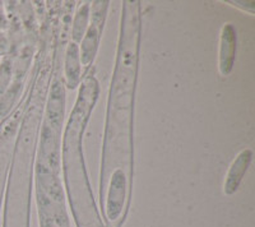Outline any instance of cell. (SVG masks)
Here are the masks:
<instances>
[{
  "label": "cell",
  "instance_id": "cell-12",
  "mask_svg": "<svg viewBox=\"0 0 255 227\" xmlns=\"http://www.w3.org/2000/svg\"><path fill=\"white\" fill-rule=\"evenodd\" d=\"M230 5L235 6V8L241 9L243 12L249 13L250 15H254L255 13V1H244V0H230L226 1Z\"/></svg>",
  "mask_w": 255,
  "mask_h": 227
},
{
  "label": "cell",
  "instance_id": "cell-10",
  "mask_svg": "<svg viewBox=\"0 0 255 227\" xmlns=\"http://www.w3.org/2000/svg\"><path fill=\"white\" fill-rule=\"evenodd\" d=\"M83 78L81 56H79V45L68 41L64 47L63 58V81L65 90L74 91L81 86Z\"/></svg>",
  "mask_w": 255,
  "mask_h": 227
},
{
  "label": "cell",
  "instance_id": "cell-6",
  "mask_svg": "<svg viewBox=\"0 0 255 227\" xmlns=\"http://www.w3.org/2000/svg\"><path fill=\"white\" fill-rule=\"evenodd\" d=\"M110 1L109 0H95L91 1V14L88 28L79 44V56L82 67L86 68V72L91 69L99 53L100 42L104 33L105 24L108 19Z\"/></svg>",
  "mask_w": 255,
  "mask_h": 227
},
{
  "label": "cell",
  "instance_id": "cell-3",
  "mask_svg": "<svg viewBox=\"0 0 255 227\" xmlns=\"http://www.w3.org/2000/svg\"><path fill=\"white\" fill-rule=\"evenodd\" d=\"M10 49L6 56L12 65V82L0 99V121L26 97V87L40 45V13L33 1H4Z\"/></svg>",
  "mask_w": 255,
  "mask_h": 227
},
{
  "label": "cell",
  "instance_id": "cell-5",
  "mask_svg": "<svg viewBox=\"0 0 255 227\" xmlns=\"http://www.w3.org/2000/svg\"><path fill=\"white\" fill-rule=\"evenodd\" d=\"M33 181L40 227H72L61 172L35 167Z\"/></svg>",
  "mask_w": 255,
  "mask_h": 227
},
{
  "label": "cell",
  "instance_id": "cell-13",
  "mask_svg": "<svg viewBox=\"0 0 255 227\" xmlns=\"http://www.w3.org/2000/svg\"><path fill=\"white\" fill-rule=\"evenodd\" d=\"M9 20L6 17L5 8H4V1H0V40L5 38L8 35Z\"/></svg>",
  "mask_w": 255,
  "mask_h": 227
},
{
  "label": "cell",
  "instance_id": "cell-11",
  "mask_svg": "<svg viewBox=\"0 0 255 227\" xmlns=\"http://www.w3.org/2000/svg\"><path fill=\"white\" fill-rule=\"evenodd\" d=\"M90 14H91V1H82L77 9L74 10V14L72 18V24H70V41L81 44L84 33L87 31L88 24H90Z\"/></svg>",
  "mask_w": 255,
  "mask_h": 227
},
{
  "label": "cell",
  "instance_id": "cell-4",
  "mask_svg": "<svg viewBox=\"0 0 255 227\" xmlns=\"http://www.w3.org/2000/svg\"><path fill=\"white\" fill-rule=\"evenodd\" d=\"M60 64L59 58L47 92L35 160V167L54 172H61V140L67 110V90L59 69Z\"/></svg>",
  "mask_w": 255,
  "mask_h": 227
},
{
  "label": "cell",
  "instance_id": "cell-7",
  "mask_svg": "<svg viewBox=\"0 0 255 227\" xmlns=\"http://www.w3.org/2000/svg\"><path fill=\"white\" fill-rule=\"evenodd\" d=\"M24 101L26 97L9 116H6L3 121H0V210L5 194L6 180H8L9 167H10L13 149L17 139V133L24 111Z\"/></svg>",
  "mask_w": 255,
  "mask_h": 227
},
{
  "label": "cell",
  "instance_id": "cell-8",
  "mask_svg": "<svg viewBox=\"0 0 255 227\" xmlns=\"http://www.w3.org/2000/svg\"><path fill=\"white\" fill-rule=\"evenodd\" d=\"M238 53V33L232 23H225L221 28L218 47V70L222 77L232 73Z\"/></svg>",
  "mask_w": 255,
  "mask_h": 227
},
{
  "label": "cell",
  "instance_id": "cell-2",
  "mask_svg": "<svg viewBox=\"0 0 255 227\" xmlns=\"http://www.w3.org/2000/svg\"><path fill=\"white\" fill-rule=\"evenodd\" d=\"M100 82L95 70L84 72L76 102L64 125L61 140V171L67 202L77 227H104L93 197L84 158L83 139L96 104L100 99Z\"/></svg>",
  "mask_w": 255,
  "mask_h": 227
},
{
  "label": "cell",
  "instance_id": "cell-1",
  "mask_svg": "<svg viewBox=\"0 0 255 227\" xmlns=\"http://www.w3.org/2000/svg\"><path fill=\"white\" fill-rule=\"evenodd\" d=\"M140 36V1L124 0L100 163V204L109 227H120L124 224L133 190L134 115Z\"/></svg>",
  "mask_w": 255,
  "mask_h": 227
},
{
  "label": "cell",
  "instance_id": "cell-14",
  "mask_svg": "<svg viewBox=\"0 0 255 227\" xmlns=\"http://www.w3.org/2000/svg\"><path fill=\"white\" fill-rule=\"evenodd\" d=\"M9 49H10V45H9L8 38H1L0 40V58L5 56L9 53Z\"/></svg>",
  "mask_w": 255,
  "mask_h": 227
},
{
  "label": "cell",
  "instance_id": "cell-9",
  "mask_svg": "<svg viewBox=\"0 0 255 227\" xmlns=\"http://www.w3.org/2000/svg\"><path fill=\"white\" fill-rule=\"evenodd\" d=\"M253 157H254V152L252 148H244L236 154V157L232 160L226 172V176H225V183H223L225 195L231 197L238 192L244 176L247 175L248 170L252 165Z\"/></svg>",
  "mask_w": 255,
  "mask_h": 227
}]
</instances>
